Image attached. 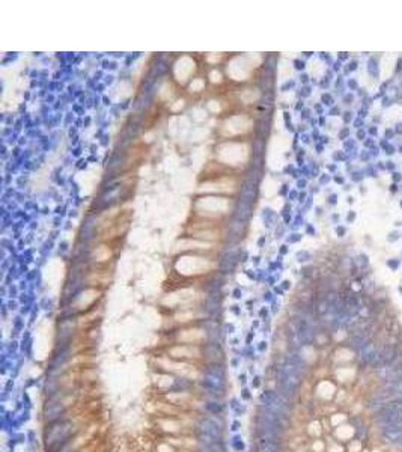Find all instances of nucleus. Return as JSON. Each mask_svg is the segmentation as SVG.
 <instances>
[{"mask_svg":"<svg viewBox=\"0 0 402 452\" xmlns=\"http://www.w3.org/2000/svg\"><path fill=\"white\" fill-rule=\"evenodd\" d=\"M77 433L79 428H76L74 422L67 418L47 424V428L44 431V443L47 452H64L77 436Z\"/></svg>","mask_w":402,"mask_h":452,"instance_id":"1","label":"nucleus"},{"mask_svg":"<svg viewBox=\"0 0 402 452\" xmlns=\"http://www.w3.org/2000/svg\"><path fill=\"white\" fill-rule=\"evenodd\" d=\"M291 403L293 401L285 398L277 390H265L259 397V406L261 407H264V409H267L273 413L282 415L285 418H290V415H291Z\"/></svg>","mask_w":402,"mask_h":452,"instance_id":"2","label":"nucleus"},{"mask_svg":"<svg viewBox=\"0 0 402 452\" xmlns=\"http://www.w3.org/2000/svg\"><path fill=\"white\" fill-rule=\"evenodd\" d=\"M212 267V262L199 256H183L177 262V270L183 274H201L211 270Z\"/></svg>","mask_w":402,"mask_h":452,"instance_id":"3","label":"nucleus"},{"mask_svg":"<svg viewBox=\"0 0 402 452\" xmlns=\"http://www.w3.org/2000/svg\"><path fill=\"white\" fill-rule=\"evenodd\" d=\"M218 418L215 416H201L196 428H195V434H208L212 436L218 440H223V425L217 421Z\"/></svg>","mask_w":402,"mask_h":452,"instance_id":"4","label":"nucleus"},{"mask_svg":"<svg viewBox=\"0 0 402 452\" xmlns=\"http://www.w3.org/2000/svg\"><path fill=\"white\" fill-rule=\"evenodd\" d=\"M383 443L393 446V448H401L402 446V428H395V430H389L380 434Z\"/></svg>","mask_w":402,"mask_h":452,"instance_id":"5","label":"nucleus"},{"mask_svg":"<svg viewBox=\"0 0 402 452\" xmlns=\"http://www.w3.org/2000/svg\"><path fill=\"white\" fill-rule=\"evenodd\" d=\"M255 452H283V446L279 442L268 439H258L255 445Z\"/></svg>","mask_w":402,"mask_h":452,"instance_id":"6","label":"nucleus"},{"mask_svg":"<svg viewBox=\"0 0 402 452\" xmlns=\"http://www.w3.org/2000/svg\"><path fill=\"white\" fill-rule=\"evenodd\" d=\"M203 407H205V412L208 415L215 416V418H220L226 410V406L223 404V401H212V400H208L203 404Z\"/></svg>","mask_w":402,"mask_h":452,"instance_id":"7","label":"nucleus"},{"mask_svg":"<svg viewBox=\"0 0 402 452\" xmlns=\"http://www.w3.org/2000/svg\"><path fill=\"white\" fill-rule=\"evenodd\" d=\"M180 246H183L181 249H211V243L208 241H192V240H183L180 243Z\"/></svg>","mask_w":402,"mask_h":452,"instance_id":"8","label":"nucleus"},{"mask_svg":"<svg viewBox=\"0 0 402 452\" xmlns=\"http://www.w3.org/2000/svg\"><path fill=\"white\" fill-rule=\"evenodd\" d=\"M94 256H95L97 261H107V259H110V256H111V252L108 250V247L100 246V247H97V250L94 252Z\"/></svg>","mask_w":402,"mask_h":452,"instance_id":"9","label":"nucleus"},{"mask_svg":"<svg viewBox=\"0 0 402 452\" xmlns=\"http://www.w3.org/2000/svg\"><path fill=\"white\" fill-rule=\"evenodd\" d=\"M195 235L198 237V238H203L205 240V237H206V240L208 238H217V235H218V232L217 231H198V232H195Z\"/></svg>","mask_w":402,"mask_h":452,"instance_id":"10","label":"nucleus"},{"mask_svg":"<svg viewBox=\"0 0 402 452\" xmlns=\"http://www.w3.org/2000/svg\"><path fill=\"white\" fill-rule=\"evenodd\" d=\"M232 446H234L238 452H244V449H246V446H244V443H243V440H241L240 437H234V440H232Z\"/></svg>","mask_w":402,"mask_h":452,"instance_id":"11","label":"nucleus"},{"mask_svg":"<svg viewBox=\"0 0 402 452\" xmlns=\"http://www.w3.org/2000/svg\"><path fill=\"white\" fill-rule=\"evenodd\" d=\"M241 398L246 400V401L250 400V392H249V389H243V392H241Z\"/></svg>","mask_w":402,"mask_h":452,"instance_id":"12","label":"nucleus"},{"mask_svg":"<svg viewBox=\"0 0 402 452\" xmlns=\"http://www.w3.org/2000/svg\"><path fill=\"white\" fill-rule=\"evenodd\" d=\"M252 386H253V387H259V386H261V377H259V375H256V377L253 378Z\"/></svg>","mask_w":402,"mask_h":452,"instance_id":"13","label":"nucleus"},{"mask_svg":"<svg viewBox=\"0 0 402 452\" xmlns=\"http://www.w3.org/2000/svg\"><path fill=\"white\" fill-rule=\"evenodd\" d=\"M238 380H240V383H246V374H240V377H238Z\"/></svg>","mask_w":402,"mask_h":452,"instance_id":"14","label":"nucleus"},{"mask_svg":"<svg viewBox=\"0 0 402 452\" xmlns=\"http://www.w3.org/2000/svg\"><path fill=\"white\" fill-rule=\"evenodd\" d=\"M238 428H240V424H238V422H234V424H232V431H237Z\"/></svg>","mask_w":402,"mask_h":452,"instance_id":"15","label":"nucleus"},{"mask_svg":"<svg viewBox=\"0 0 402 452\" xmlns=\"http://www.w3.org/2000/svg\"><path fill=\"white\" fill-rule=\"evenodd\" d=\"M264 348H267V344H265V342H261V347H259V350H264Z\"/></svg>","mask_w":402,"mask_h":452,"instance_id":"16","label":"nucleus"}]
</instances>
